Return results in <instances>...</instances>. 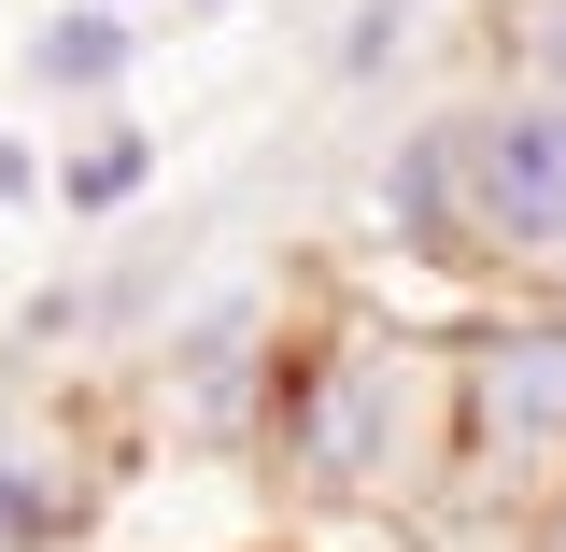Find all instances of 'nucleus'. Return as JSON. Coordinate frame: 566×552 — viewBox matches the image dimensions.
<instances>
[{
    "mask_svg": "<svg viewBox=\"0 0 566 552\" xmlns=\"http://www.w3.org/2000/svg\"><path fill=\"white\" fill-rule=\"evenodd\" d=\"M424 383H453V368H424L411 341H368V326H340L326 354L270 368V454H283V482H312V496H397V439H411Z\"/></svg>",
    "mask_w": 566,
    "mask_h": 552,
    "instance_id": "f257e3e1",
    "label": "nucleus"
},
{
    "mask_svg": "<svg viewBox=\"0 0 566 552\" xmlns=\"http://www.w3.org/2000/svg\"><path fill=\"white\" fill-rule=\"evenodd\" d=\"M453 454L510 482L566 468V312H495L453 341Z\"/></svg>",
    "mask_w": 566,
    "mask_h": 552,
    "instance_id": "f03ea898",
    "label": "nucleus"
},
{
    "mask_svg": "<svg viewBox=\"0 0 566 552\" xmlns=\"http://www.w3.org/2000/svg\"><path fill=\"white\" fill-rule=\"evenodd\" d=\"M468 227L482 256H566V100L495 85L468 114Z\"/></svg>",
    "mask_w": 566,
    "mask_h": 552,
    "instance_id": "7ed1b4c3",
    "label": "nucleus"
},
{
    "mask_svg": "<svg viewBox=\"0 0 566 552\" xmlns=\"http://www.w3.org/2000/svg\"><path fill=\"white\" fill-rule=\"evenodd\" d=\"M382 212H397V256L482 270V227H468V114H424V128L382 156Z\"/></svg>",
    "mask_w": 566,
    "mask_h": 552,
    "instance_id": "20e7f679",
    "label": "nucleus"
},
{
    "mask_svg": "<svg viewBox=\"0 0 566 552\" xmlns=\"http://www.w3.org/2000/svg\"><path fill=\"white\" fill-rule=\"evenodd\" d=\"M128 58H142V29H128V14L71 0L57 29L29 43V85H57V100H114V85H128Z\"/></svg>",
    "mask_w": 566,
    "mask_h": 552,
    "instance_id": "39448f33",
    "label": "nucleus"
},
{
    "mask_svg": "<svg viewBox=\"0 0 566 552\" xmlns=\"http://www.w3.org/2000/svg\"><path fill=\"white\" fill-rule=\"evenodd\" d=\"M142 185H156V128H99V142L57 170V212H128Z\"/></svg>",
    "mask_w": 566,
    "mask_h": 552,
    "instance_id": "423d86ee",
    "label": "nucleus"
},
{
    "mask_svg": "<svg viewBox=\"0 0 566 552\" xmlns=\"http://www.w3.org/2000/svg\"><path fill=\"white\" fill-rule=\"evenodd\" d=\"M411 14H424V0H354V29H340V71H382L397 43H411Z\"/></svg>",
    "mask_w": 566,
    "mask_h": 552,
    "instance_id": "0eeeda50",
    "label": "nucleus"
},
{
    "mask_svg": "<svg viewBox=\"0 0 566 552\" xmlns=\"http://www.w3.org/2000/svg\"><path fill=\"white\" fill-rule=\"evenodd\" d=\"M71 496H43V468H0V539H57Z\"/></svg>",
    "mask_w": 566,
    "mask_h": 552,
    "instance_id": "6e6552de",
    "label": "nucleus"
},
{
    "mask_svg": "<svg viewBox=\"0 0 566 552\" xmlns=\"http://www.w3.org/2000/svg\"><path fill=\"white\" fill-rule=\"evenodd\" d=\"M510 29H524V85H553V100H566V0H524Z\"/></svg>",
    "mask_w": 566,
    "mask_h": 552,
    "instance_id": "1a4fd4ad",
    "label": "nucleus"
},
{
    "mask_svg": "<svg viewBox=\"0 0 566 552\" xmlns=\"http://www.w3.org/2000/svg\"><path fill=\"white\" fill-rule=\"evenodd\" d=\"M14 199H43V156H29V142H0V212Z\"/></svg>",
    "mask_w": 566,
    "mask_h": 552,
    "instance_id": "9d476101",
    "label": "nucleus"
},
{
    "mask_svg": "<svg viewBox=\"0 0 566 552\" xmlns=\"http://www.w3.org/2000/svg\"><path fill=\"white\" fill-rule=\"evenodd\" d=\"M538 552H566V468L538 482Z\"/></svg>",
    "mask_w": 566,
    "mask_h": 552,
    "instance_id": "9b49d317",
    "label": "nucleus"
},
{
    "mask_svg": "<svg viewBox=\"0 0 566 552\" xmlns=\"http://www.w3.org/2000/svg\"><path fill=\"white\" fill-rule=\"evenodd\" d=\"M99 14H142V0H99Z\"/></svg>",
    "mask_w": 566,
    "mask_h": 552,
    "instance_id": "f8f14e48",
    "label": "nucleus"
}]
</instances>
